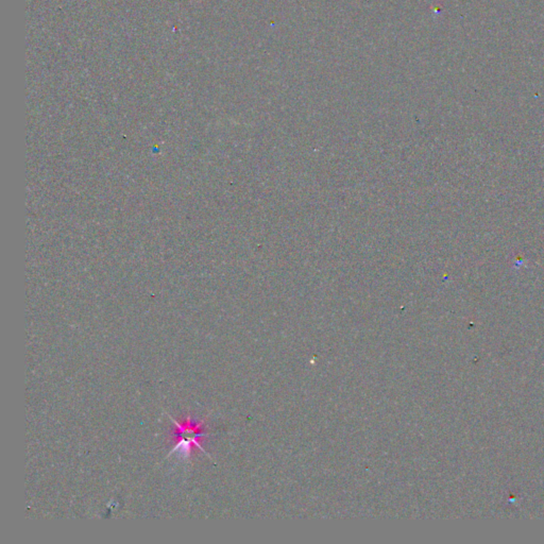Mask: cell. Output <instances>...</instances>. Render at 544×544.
<instances>
[{"label":"cell","mask_w":544,"mask_h":544,"mask_svg":"<svg viewBox=\"0 0 544 544\" xmlns=\"http://www.w3.org/2000/svg\"><path fill=\"white\" fill-rule=\"evenodd\" d=\"M172 422L175 423L174 434H172V440H174L175 447L170 451V455L174 453L180 452L185 459H189L194 448L199 449L202 453H206L201 446V440L208 436L206 427H204V421L193 420L191 417H187L184 420L178 422L172 417H170Z\"/></svg>","instance_id":"6da1fadb"}]
</instances>
